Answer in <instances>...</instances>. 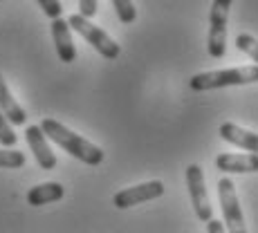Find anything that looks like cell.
Listing matches in <instances>:
<instances>
[{
    "mask_svg": "<svg viewBox=\"0 0 258 233\" xmlns=\"http://www.w3.org/2000/svg\"><path fill=\"white\" fill-rule=\"evenodd\" d=\"M41 130L45 132V137H49L54 143H58L66 152H70L72 157L81 160L83 164H88V166H99V164L103 162V157H106L99 146L83 139L81 135H77L74 130L66 128L61 121H56V119H43Z\"/></svg>",
    "mask_w": 258,
    "mask_h": 233,
    "instance_id": "obj_1",
    "label": "cell"
},
{
    "mask_svg": "<svg viewBox=\"0 0 258 233\" xmlns=\"http://www.w3.org/2000/svg\"><path fill=\"white\" fill-rule=\"evenodd\" d=\"M251 83H258V65L196 74L188 81V88L193 92H207V90H220V88H231V86H251Z\"/></svg>",
    "mask_w": 258,
    "mask_h": 233,
    "instance_id": "obj_2",
    "label": "cell"
},
{
    "mask_svg": "<svg viewBox=\"0 0 258 233\" xmlns=\"http://www.w3.org/2000/svg\"><path fill=\"white\" fill-rule=\"evenodd\" d=\"M231 0H213L209 12V36L207 52L211 58H222L227 49V23H229Z\"/></svg>",
    "mask_w": 258,
    "mask_h": 233,
    "instance_id": "obj_3",
    "label": "cell"
},
{
    "mask_svg": "<svg viewBox=\"0 0 258 233\" xmlns=\"http://www.w3.org/2000/svg\"><path fill=\"white\" fill-rule=\"evenodd\" d=\"M68 25H70V29L74 32H79L83 38H86L90 45L97 49L99 54H101L103 58H117L119 54H121V47H119V43L115 38H110L106 32H103L101 27H97V25L90 23V18L81 16V14H72L70 18H68Z\"/></svg>",
    "mask_w": 258,
    "mask_h": 233,
    "instance_id": "obj_4",
    "label": "cell"
},
{
    "mask_svg": "<svg viewBox=\"0 0 258 233\" xmlns=\"http://www.w3.org/2000/svg\"><path fill=\"white\" fill-rule=\"evenodd\" d=\"M218 197H220V209L222 215H225V224L231 233H245V217H242V209L240 202H238L236 195V184L229 180V177H222L218 182Z\"/></svg>",
    "mask_w": 258,
    "mask_h": 233,
    "instance_id": "obj_5",
    "label": "cell"
},
{
    "mask_svg": "<svg viewBox=\"0 0 258 233\" xmlns=\"http://www.w3.org/2000/svg\"><path fill=\"white\" fill-rule=\"evenodd\" d=\"M186 186H188V195H191V204L196 211L198 220L207 222L213 217V209L209 195H207V182H205V173L198 164H191L186 168Z\"/></svg>",
    "mask_w": 258,
    "mask_h": 233,
    "instance_id": "obj_6",
    "label": "cell"
},
{
    "mask_svg": "<svg viewBox=\"0 0 258 233\" xmlns=\"http://www.w3.org/2000/svg\"><path fill=\"white\" fill-rule=\"evenodd\" d=\"M162 195H164V184H162L160 180H153V182H144V184L123 188V191L115 193L112 204H115L117 209H131V206L144 204V202L157 200V197H162Z\"/></svg>",
    "mask_w": 258,
    "mask_h": 233,
    "instance_id": "obj_7",
    "label": "cell"
},
{
    "mask_svg": "<svg viewBox=\"0 0 258 233\" xmlns=\"http://www.w3.org/2000/svg\"><path fill=\"white\" fill-rule=\"evenodd\" d=\"M25 139H27L29 148H32L34 157H36L38 166H41L43 171H52V168H56V157H54L52 148L47 146L45 132L41 130V126H27V130H25Z\"/></svg>",
    "mask_w": 258,
    "mask_h": 233,
    "instance_id": "obj_8",
    "label": "cell"
},
{
    "mask_svg": "<svg viewBox=\"0 0 258 233\" xmlns=\"http://www.w3.org/2000/svg\"><path fill=\"white\" fill-rule=\"evenodd\" d=\"M52 38L56 45V54L63 63H74L77 58V49H74V41L70 34V25L68 21H63L61 16L52 18Z\"/></svg>",
    "mask_w": 258,
    "mask_h": 233,
    "instance_id": "obj_9",
    "label": "cell"
},
{
    "mask_svg": "<svg viewBox=\"0 0 258 233\" xmlns=\"http://www.w3.org/2000/svg\"><path fill=\"white\" fill-rule=\"evenodd\" d=\"M216 168L222 173H258V155H236V152H222L216 157Z\"/></svg>",
    "mask_w": 258,
    "mask_h": 233,
    "instance_id": "obj_10",
    "label": "cell"
},
{
    "mask_svg": "<svg viewBox=\"0 0 258 233\" xmlns=\"http://www.w3.org/2000/svg\"><path fill=\"white\" fill-rule=\"evenodd\" d=\"M220 137L225 141L234 143L238 148H245L249 152H256L258 155V132H251V130H245V128L236 126V123L227 121L220 126Z\"/></svg>",
    "mask_w": 258,
    "mask_h": 233,
    "instance_id": "obj_11",
    "label": "cell"
},
{
    "mask_svg": "<svg viewBox=\"0 0 258 233\" xmlns=\"http://www.w3.org/2000/svg\"><path fill=\"white\" fill-rule=\"evenodd\" d=\"M66 193L58 182H45V184H38L34 188L27 191V204L29 206H43V204H49V202H58Z\"/></svg>",
    "mask_w": 258,
    "mask_h": 233,
    "instance_id": "obj_12",
    "label": "cell"
},
{
    "mask_svg": "<svg viewBox=\"0 0 258 233\" xmlns=\"http://www.w3.org/2000/svg\"><path fill=\"white\" fill-rule=\"evenodd\" d=\"M0 110H3V115L7 117V121L14 123V126H23V123L27 121V115H25V110L18 106L16 99L12 97L3 74H0Z\"/></svg>",
    "mask_w": 258,
    "mask_h": 233,
    "instance_id": "obj_13",
    "label": "cell"
},
{
    "mask_svg": "<svg viewBox=\"0 0 258 233\" xmlns=\"http://www.w3.org/2000/svg\"><path fill=\"white\" fill-rule=\"evenodd\" d=\"M236 47L240 49L242 54L251 58V61L258 65V38H254L251 34H238L236 36Z\"/></svg>",
    "mask_w": 258,
    "mask_h": 233,
    "instance_id": "obj_14",
    "label": "cell"
},
{
    "mask_svg": "<svg viewBox=\"0 0 258 233\" xmlns=\"http://www.w3.org/2000/svg\"><path fill=\"white\" fill-rule=\"evenodd\" d=\"M112 5H115L117 18H119V21H121L123 25L135 23L137 9H135V5H133V0H112Z\"/></svg>",
    "mask_w": 258,
    "mask_h": 233,
    "instance_id": "obj_15",
    "label": "cell"
},
{
    "mask_svg": "<svg viewBox=\"0 0 258 233\" xmlns=\"http://www.w3.org/2000/svg\"><path fill=\"white\" fill-rule=\"evenodd\" d=\"M25 166V155L21 150L0 148V168H21Z\"/></svg>",
    "mask_w": 258,
    "mask_h": 233,
    "instance_id": "obj_16",
    "label": "cell"
},
{
    "mask_svg": "<svg viewBox=\"0 0 258 233\" xmlns=\"http://www.w3.org/2000/svg\"><path fill=\"white\" fill-rule=\"evenodd\" d=\"M16 141H18V135L14 132L12 123L7 121V117L0 110V143H3V146H14Z\"/></svg>",
    "mask_w": 258,
    "mask_h": 233,
    "instance_id": "obj_17",
    "label": "cell"
},
{
    "mask_svg": "<svg viewBox=\"0 0 258 233\" xmlns=\"http://www.w3.org/2000/svg\"><path fill=\"white\" fill-rule=\"evenodd\" d=\"M38 3V7L45 12V16L47 18H58L63 14V5H61V0H36Z\"/></svg>",
    "mask_w": 258,
    "mask_h": 233,
    "instance_id": "obj_18",
    "label": "cell"
},
{
    "mask_svg": "<svg viewBox=\"0 0 258 233\" xmlns=\"http://www.w3.org/2000/svg\"><path fill=\"white\" fill-rule=\"evenodd\" d=\"M97 0H79V14L86 18H92L97 14Z\"/></svg>",
    "mask_w": 258,
    "mask_h": 233,
    "instance_id": "obj_19",
    "label": "cell"
},
{
    "mask_svg": "<svg viewBox=\"0 0 258 233\" xmlns=\"http://www.w3.org/2000/svg\"><path fill=\"white\" fill-rule=\"evenodd\" d=\"M207 222H209V224H207V231H209V233H220V231H225V226H222V222L213 220V217H211V220H207Z\"/></svg>",
    "mask_w": 258,
    "mask_h": 233,
    "instance_id": "obj_20",
    "label": "cell"
}]
</instances>
